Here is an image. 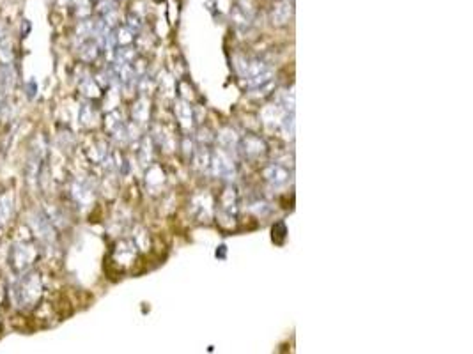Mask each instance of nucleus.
I'll return each instance as SVG.
<instances>
[{
	"label": "nucleus",
	"mask_w": 473,
	"mask_h": 354,
	"mask_svg": "<svg viewBox=\"0 0 473 354\" xmlns=\"http://www.w3.org/2000/svg\"><path fill=\"white\" fill-rule=\"evenodd\" d=\"M9 298L16 309H34L43 298V282L35 271L20 275L9 287Z\"/></svg>",
	"instance_id": "obj_1"
},
{
	"label": "nucleus",
	"mask_w": 473,
	"mask_h": 354,
	"mask_svg": "<svg viewBox=\"0 0 473 354\" xmlns=\"http://www.w3.org/2000/svg\"><path fill=\"white\" fill-rule=\"evenodd\" d=\"M38 257H39V252H38V248L32 245V243H27V241L14 243L13 248H11V255H9L11 270H13L16 275L27 273V271H30V267L35 264Z\"/></svg>",
	"instance_id": "obj_2"
},
{
	"label": "nucleus",
	"mask_w": 473,
	"mask_h": 354,
	"mask_svg": "<svg viewBox=\"0 0 473 354\" xmlns=\"http://www.w3.org/2000/svg\"><path fill=\"white\" fill-rule=\"evenodd\" d=\"M27 225L30 227V231L34 232V236L43 243V245H52V243H55L57 238L55 225L52 223V220H50V216L46 214V211L35 209L32 211V213H28Z\"/></svg>",
	"instance_id": "obj_3"
},
{
	"label": "nucleus",
	"mask_w": 473,
	"mask_h": 354,
	"mask_svg": "<svg viewBox=\"0 0 473 354\" xmlns=\"http://www.w3.org/2000/svg\"><path fill=\"white\" fill-rule=\"evenodd\" d=\"M238 209H240V195H238L236 188L227 186L218 199V209H216L218 220L222 221V223L226 220H230L234 223V220H236L238 216Z\"/></svg>",
	"instance_id": "obj_4"
},
{
	"label": "nucleus",
	"mask_w": 473,
	"mask_h": 354,
	"mask_svg": "<svg viewBox=\"0 0 473 354\" xmlns=\"http://www.w3.org/2000/svg\"><path fill=\"white\" fill-rule=\"evenodd\" d=\"M45 155H46V148L43 145L41 138L32 140L30 149H28L27 155V179L38 177V174L41 172L43 163H45Z\"/></svg>",
	"instance_id": "obj_5"
},
{
	"label": "nucleus",
	"mask_w": 473,
	"mask_h": 354,
	"mask_svg": "<svg viewBox=\"0 0 473 354\" xmlns=\"http://www.w3.org/2000/svg\"><path fill=\"white\" fill-rule=\"evenodd\" d=\"M238 151L243 155V158L248 160H257L261 156L266 155L268 148H266L265 140L261 137H255V135H245L241 140H238Z\"/></svg>",
	"instance_id": "obj_6"
},
{
	"label": "nucleus",
	"mask_w": 473,
	"mask_h": 354,
	"mask_svg": "<svg viewBox=\"0 0 473 354\" xmlns=\"http://www.w3.org/2000/svg\"><path fill=\"white\" fill-rule=\"evenodd\" d=\"M135 259H137V243L130 241V239H121L116 245V248H113V260H116V264L126 267L131 266Z\"/></svg>",
	"instance_id": "obj_7"
},
{
	"label": "nucleus",
	"mask_w": 473,
	"mask_h": 354,
	"mask_svg": "<svg viewBox=\"0 0 473 354\" xmlns=\"http://www.w3.org/2000/svg\"><path fill=\"white\" fill-rule=\"evenodd\" d=\"M265 179L272 186H284L289 182L291 172L286 165H280V163H272L269 167L265 169Z\"/></svg>",
	"instance_id": "obj_8"
},
{
	"label": "nucleus",
	"mask_w": 473,
	"mask_h": 354,
	"mask_svg": "<svg viewBox=\"0 0 473 354\" xmlns=\"http://www.w3.org/2000/svg\"><path fill=\"white\" fill-rule=\"evenodd\" d=\"M71 195H73L74 202L85 206V204H89L92 200L94 188H92L87 181H74L73 188H71Z\"/></svg>",
	"instance_id": "obj_9"
},
{
	"label": "nucleus",
	"mask_w": 473,
	"mask_h": 354,
	"mask_svg": "<svg viewBox=\"0 0 473 354\" xmlns=\"http://www.w3.org/2000/svg\"><path fill=\"white\" fill-rule=\"evenodd\" d=\"M16 82V73H14L13 64H0V92L4 96L9 94Z\"/></svg>",
	"instance_id": "obj_10"
},
{
	"label": "nucleus",
	"mask_w": 473,
	"mask_h": 354,
	"mask_svg": "<svg viewBox=\"0 0 473 354\" xmlns=\"http://www.w3.org/2000/svg\"><path fill=\"white\" fill-rule=\"evenodd\" d=\"M177 119H179V124L183 130L190 131L194 130V112H191V106L188 105L187 101H179L177 105Z\"/></svg>",
	"instance_id": "obj_11"
},
{
	"label": "nucleus",
	"mask_w": 473,
	"mask_h": 354,
	"mask_svg": "<svg viewBox=\"0 0 473 354\" xmlns=\"http://www.w3.org/2000/svg\"><path fill=\"white\" fill-rule=\"evenodd\" d=\"M13 195L9 192L0 195V227H4L9 221L11 214H13Z\"/></svg>",
	"instance_id": "obj_12"
},
{
	"label": "nucleus",
	"mask_w": 473,
	"mask_h": 354,
	"mask_svg": "<svg viewBox=\"0 0 473 354\" xmlns=\"http://www.w3.org/2000/svg\"><path fill=\"white\" fill-rule=\"evenodd\" d=\"M14 60V50L11 39H2L0 41V62L2 64H13Z\"/></svg>",
	"instance_id": "obj_13"
},
{
	"label": "nucleus",
	"mask_w": 473,
	"mask_h": 354,
	"mask_svg": "<svg viewBox=\"0 0 473 354\" xmlns=\"http://www.w3.org/2000/svg\"><path fill=\"white\" fill-rule=\"evenodd\" d=\"M80 119L85 126H92V124H96V121H98V112L94 110V106L87 103V105L82 106Z\"/></svg>",
	"instance_id": "obj_14"
},
{
	"label": "nucleus",
	"mask_w": 473,
	"mask_h": 354,
	"mask_svg": "<svg viewBox=\"0 0 473 354\" xmlns=\"http://www.w3.org/2000/svg\"><path fill=\"white\" fill-rule=\"evenodd\" d=\"M149 117V103L145 99H140L137 105L133 106V119L137 123H145Z\"/></svg>",
	"instance_id": "obj_15"
},
{
	"label": "nucleus",
	"mask_w": 473,
	"mask_h": 354,
	"mask_svg": "<svg viewBox=\"0 0 473 354\" xmlns=\"http://www.w3.org/2000/svg\"><path fill=\"white\" fill-rule=\"evenodd\" d=\"M35 92H38V85H35V82L32 80L30 82V92H27V98L32 99L35 96Z\"/></svg>",
	"instance_id": "obj_16"
}]
</instances>
